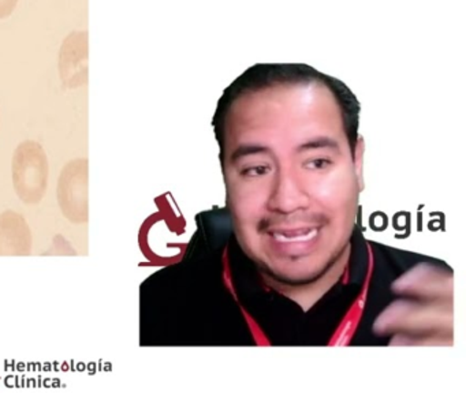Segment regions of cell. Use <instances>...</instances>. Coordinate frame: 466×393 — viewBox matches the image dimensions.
Returning a JSON list of instances; mask_svg holds the SVG:
<instances>
[{
	"mask_svg": "<svg viewBox=\"0 0 466 393\" xmlns=\"http://www.w3.org/2000/svg\"><path fill=\"white\" fill-rule=\"evenodd\" d=\"M50 163L40 142H21L12 158V179L15 194L26 205L43 201L48 188Z\"/></svg>",
	"mask_w": 466,
	"mask_h": 393,
	"instance_id": "cell-1",
	"label": "cell"
},
{
	"mask_svg": "<svg viewBox=\"0 0 466 393\" xmlns=\"http://www.w3.org/2000/svg\"><path fill=\"white\" fill-rule=\"evenodd\" d=\"M88 158H73L67 161L59 175L56 199L65 218L73 224L89 220L88 204Z\"/></svg>",
	"mask_w": 466,
	"mask_h": 393,
	"instance_id": "cell-2",
	"label": "cell"
},
{
	"mask_svg": "<svg viewBox=\"0 0 466 393\" xmlns=\"http://www.w3.org/2000/svg\"><path fill=\"white\" fill-rule=\"evenodd\" d=\"M88 32H72L59 49V76L66 89L88 84Z\"/></svg>",
	"mask_w": 466,
	"mask_h": 393,
	"instance_id": "cell-3",
	"label": "cell"
},
{
	"mask_svg": "<svg viewBox=\"0 0 466 393\" xmlns=\"http://www.w3.org/2000/svg\"><path fill=\"white\" fill-rule=\"evenodd\" d=\"M34 245L31 227L21 213L0 212V257L29 256Z\"/></svg>",
	"mask_w": 466,
	"mask_h": 393,
	"instance_id": "cell-4",
	"label": "cell"
},
{
	"mask_svg": "<svg viewBox=\"0 0 466 393\" xmlns=\"http://www.w3.org/2000/svg\"><path fill=\"white\" fill-rule=\"evenodd\" d=\"M20 0H0V19H6L15 13Z\"/></svg>",
	"mask_w": 466,
	"mask_h": 393,
	"instance_id": "cell-5",
	"label": "cell"
}]
</instances>
